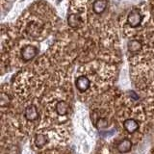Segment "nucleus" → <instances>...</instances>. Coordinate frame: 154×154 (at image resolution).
<instances>
[{
	"mask_svg": "<svg viewBox=\"0 0 154 154\" xmlns=\"http://www.w3.org/2000/svg\"><path fill=\"white\" fill-rule=\"evenodd\" d=\"M9 101H10V98L8 97V95H6L5 94H1V98H0V102H1V106L4 107V106H6L9 104Z\"/></svg>",
	"mask_w": 154,
	"mask_h": 154,
	"instance_id": "12",
	"label": "nucleus"
},
{
	"mask_svg": "<svg viewBox=\"0 0 154 154\" xmlns=\"http://www.w3.org/2000/svg\"><path fill=\"white\" fill-rule=\"evenodd\" d=\"M35 143H36V146L38 148L45 146V144L47 143V138H46V136H45V135H43V134H37L36 138H35Z\"/></svg>",
	"mask_w": 154,
	"mask_h": 154,
	"instance_id": "11",
	"label": "nucleus"
},
{
	"mask_svg": "<svg viewBox=\"0 0 154 154\" xmlns=\"http://www.w3.org/2000/svg\"><path fill=\"white\" fill-rule=\"evenodd\" d=\"M127 47L130 52L135 53V52H138L142 48V43H141V42H139L137 40H132L128 42Z\"/></svg>",
	"mask_w": 154,
	"mask_h": 154,
	"instance_id": "10",
	"label": "nucleus"
},
{
	"mask_svg": "<svg viewBox=\"0 0 154 154\" xmlns=\"http://www.w3.org/2000/svg\"><path fill=\"white\" fill-rule=\"evenodd\" d=\"M91 82L89 80L88 77L86 76H79L78 78L76 79V88L78 89L81 93H84L87 90L90 88Z\"/></svg>",
	"mask_w": 154,
	"mask_h": 154,
	"instance_id": "4",
	"label": "nucleus"
},
{
	"mask_svg": "<svg viewBox=\"0 0 154 154\" xmlns=\"http://www.w3.org/2000/svg\"><path fill=\"white\" fill-rule=\"evenodd\" d=\"M67 22H69V25L72 28H76L80 25L81 23V18L78 14H71L70 16L67 18Z\"/></svg>",
	"mask_w": 154,
	"mask_h": 154,
	"instance_id": "9",
	"label": "nucleus"
},
{
	"mask_svg": "<svg viewBox=\"0 0 154 154\" xmlns=\"http://www.w3.org/2000/svg\"><path fill=\"white\" fill-rule=\"evenodd\" d=\"M117 148L120 153H127L132 148V142L128 139L122 140L118 143Z\"/></svg>",
	"mask_w": 154,
	"mask_h": 154,
	"instance_id": "6",
	"label": "nucleus"
},
{
	"mask_svg": "<svg viewBox=\"0 0 154 154\" xmlns=\"http://www.w3.org/2000/svg\"><path fill=\"white\" fill-rule=\"evenodd\" d=\"M55 110L58 115L60 116H66L67 113H69V104L65 101H59L56 104Z\"/></svg>",
	"mask_w": 154,
	"mask_h": 154,
	"instance_id": "8",
	"label": "nucleus"
},
{
	"mask_svg": "<svg viewBox=\"0 0 154 154\" xmlns=\"http://www.w3.org/2000/svg\"><path fill=\"white\" fill-rule=\"evenodd\" d=\"M107 125H108V123H107V122H106L105 119H99L98 122H97V127H99L101 129L107 127Z\"/></svg>",
	"mask_w": 154,
	"mask_h": 154,
	"instance_id": "13",
	"label": "nucleus"
},
{
	"mask_svg": "<svg viewBox=\"0 0 154 154\" xmlns=\"http://www.w3.org/2000/svg\"><path fill=\"white\" fill-rule=\"evenodd\" d=\"M24 117L27 120H30V122H34L38 118V108L35 105H30L25 109V112H24Z\"/></svg>",
	"mask_w": 154,
	"mask_h": 154,
	"instance_id": "3",
	"label": "nucleus"
},
{
	"mask_svg": "<svg viewBox=\"0 0 154 154\" xmlns=\"http://www.w3.org/2000/svg\"><path fill=\"white\" fill-rule=\"evenodd\" d=\"M108 2L107 0H95L94 5H93V9L95 14H102L106 8H107Z\"/></svg>",
	"mask_w": 154,
	"mask_h": 154,
	"instance_id": "7",
	"label": "nucleus"
},
{
	"mask_svg": "<svg viewBox=\"0 0 154 154\" xmlns=\"http://www.w3.org/2000/svg\"><path fill=\"white\" fill-rule=\"evenodd\" d=\"M143 20V16L138 10H133L129 13L127 17V22L131 27H137L141 24Z\"/></svg>",
	"mask_w": 154,
	"mask_h": 154,
	"instance_id": "1",
	"label": "nucleus"
},
{
	"mask_svg": "<svg viewBox=\"0 0 154 154\" xmlns=\"http://www.w3.org/2000/svg\"><path fill=\"white\" fill-rule=\"evenodd\" d=\"M123 126L127 132L134 133L139 129V123L134 119H127L123 122Z\"/></svg>",
	"mask_w": 154,
	"mask_h": 154,
	"instance_id": "5",
	"label": "nucleus"
},
{
	"mask_svg": "<svg viewBox=\"0 0 154 154\" xmlns=\"http://www.w3.org/2000/svg\"><path fill=\"white\" fill-rule=\"evenodd\" d=\"M38 54V48L32 45H27L21 50V58L23 61L28 62Z\"/></svg>",
	"mask_w": 154,
	"mask_h": 154,
	"instance_id": "2",
	"label": "nucleus"
}]
</instances>
